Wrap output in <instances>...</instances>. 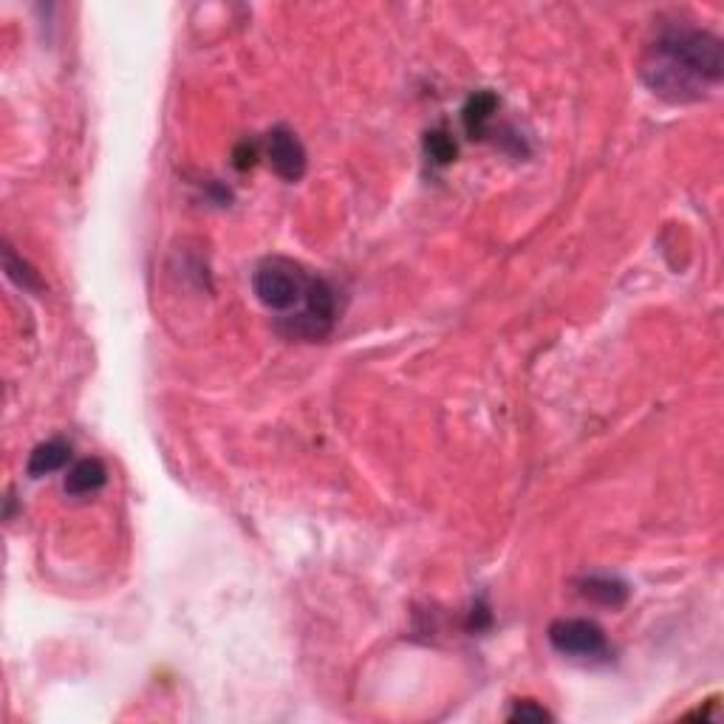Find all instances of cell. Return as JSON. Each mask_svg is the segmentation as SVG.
Segmentation results:
<instances>
[{"instance_id": "obj_1", "label": "cell", "mask_w": 724, "mask_h": 724, "mask_svg": "<svg viewBox=\"0 0 724 724\" xmlns=\"http://www.w3.org/2000/svg\"><path fill=\"white\" fill-rule=\"evenodd\" d=\"M724 71L722 43L691 26H668L648 43L640 74L657 97L668 102H699L713 91Z\"/></svg>"}, {"instance_id": "obj_2", "label": "cell", "mask_w": 724, "mask_h": 724, "mask_svg": "<svg viewBox=\"0 0 724 724\" xmlns=\"http://www.w3.org/2000/svg\"><path fill=\"white\" fill-rule=\"evenodd\" d=\"M312 278L286 258H266L252 272V292L264 303L269 312L289 314L297 312L306 300Z\"/></svg>"}, {"instance_id": "obj_3", "label": "cell", "mask_w": 724, "mask_h": 724, "mask_svg": "<svg viewBox=\"0 0 724 724\" xmlns=\"http://www.w3.org/2000/svg\"><path fill=\"white\" fill-rule=\"evenodd\" d=\"M334 320H337V295H334L331 283L323 278H312L303 306L295 314L283 317L280 329L286 331V337L320 340L329 334Z\"/></svg>"}, {"instance_id": "obj_4", "label": "cell", "mask_w": 724, "mask_h": 724, "mask_svg": "<svg viewBox=\"0 0 724 724\" xmlns=\"http://www.w3.org/2000/svg\"><path fill=\"white\" fill-rule=\"evenodd\" d=\"M549 645L563 654V657H580V659H603L609 657V640L603 634V628L594 620H580V617H569V620H555L549 626Z\"/></svg>"}, {"instance_id": "obj_5", "label": "cell", "mask_w": 724, "mask_h": 724, "mask_svg": "<svg viewBox=\"0 0 724 724\" xmlns=\"http://www.w3.org/2000/svg\"><path fill=\"white\" fill-rule=\"evenodd\" d=\"M266 159L283 181H300L306 173V150L289 128H272L266 133Z\"/></svg>"}, {"instance_id": "obj_6", "label": "cell", "mask_w": 724, "mask_h": 724, "mask_svg": "<svg viewBox=\"0 0 724 724\" xmlns=\"http://www.w3.org/2000/svg\"><path fill=\"white\" fill-rule=\"evenodd\" d=\"M68 459H71V445H68L66 439H49V442L34 447L32 456H29V464H26V470H29V476L32 478H43L49 476V473L63 470L68 464Z\"/></svg>"}, {"instance_id": "obj_7", "label": "cell", "mask_w": 724, "mask_h": 724, "mask_svg": "<svg viewBox=\"0 0 724 724\" xmlns=\"http://www.w3.org/2000/svg\"><path fill=\"white\" fill-rule=\"evenodd\" d=\"M108 481V467L99 459H83L77 461L66 476V493L68 495H91L105 487Z\"/></svg>"}, {"instance_id": "obj_8", "label": "cell", "mask_w": 724, "mask_h": 724, "mask_svg": "<svg viewBox=\"0 0 724 724\" xmlns=\"http://www.w3.org/2000/svg\"><path fill=\"white\" fill-rule=\"evenodd\" d=\"M580 594H583L586 600H592V603L617 609V606H623L628 600V583H623L620 577L592 575L580 583Z\"/></svg>"}, {"instance_id": "obj_9", "label": "cell", "mask_w": 724, "mask_h": 724, "mask_svg": "<svg viewBox=\"0 0 724 724\" xmlns=\"http://www.w3.org/2000/svg\"><path fill=\"white\" fill-rule=\"evenodd\" d=\"M495 108H498V97H495L493 91H478V94L467 99V105L461 111V122H464V131H467L470 139H481L484 136Z\"/></svg>"}, {"instance_id": "obj_10", "label": "cell", "mask_w": 724, "mask_h": 724, "mask_svg": "<svg viewBox=\"0 0 724 724\" xmlns=\"http://www.w3.org/2000/svg\"><path fill=\"white\" fill-rule=\"evenodd\" d=\"M425 153L428 159H433V165H450L456 159V139L450 136L447 128H433V131L425 136Z\"/></svg>"}, {"instance_id": "obj_11", "label": "cell", "mask_w": 724, "mask_h": 724, "mask_svg": "<svg viewBox=\"0 0 724 724\" xmlns=\"http://www.w3.org/2000/svg\"><path fill=\"white\" fill-rule=\"evenodd\" d=\"M3 264H6V275L15 280L20 289H32V292H40V286H43V283H40V278H37V272H34L32 266L26 264V261H20V258L15 255V249L9 247V244H6V249H3Z\"/></svg>"}, {"instance_id": "obj_12", "label": "cell", "mask_w": 724, "mask_h": 724, "mask_svg": "<svg viewBox=\"0 0 724 724\" xmlns=\"http://www.w3.org/2000/svg\"><path fill=\"white\" fill-rule=\"evenodd\" d=\"M549 719H552V713L532 699L515 702V708L510 710V722H549Z\"/></svg>"}, {"instance_id": "obj_13", "label": "cell", "mask_w": 724, "mask_h": 724, "mask_svg": "<svg viewBox=\"0 0 724 724\" xmlns=\"http://www.w3.org/2000/svg\"><path fill=\"white\" fill-rule=\"evenodd\" d=\"M255 156H258V148L249 145V142H241L238 150H235V167H238V170H247V167L255 165Z\"/></svg>"}]
</instances>
